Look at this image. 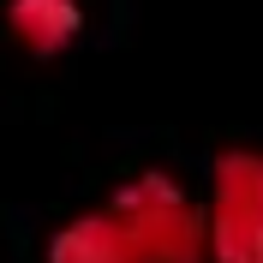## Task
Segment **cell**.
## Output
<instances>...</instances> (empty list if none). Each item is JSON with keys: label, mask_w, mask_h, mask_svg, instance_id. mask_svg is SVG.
Wrapping results in <instances>:
<instances>
[{"label": "cell", "mask_w": 263, "mask_h": 263, "mask_svg": "<svg viewBox=\"0 0 263 263\" xmlns=\"http://www.w3.org/2000/svg\"><path fill=\"white\" fill-rule=\"evenodd\" d=\"M108 210L126 221L138 263H210V239H203V215L185 203V192L167 174H138L126 180Z\"/></svg>", "instance_id": "6da1fadb"}, {"label": "cell", "mask_w": 263, "mask_h": 263, "mask_svg": "<svg viewBox=\"0 0 263 263\" xmlns=\"http://www.w3.org/2000/svg\"><path fill=\"white\" fill-rule=\"evenodd\" d=\"M210 263H263V149H221L210 174Z\"/></svg>", "instance_id": "7a4b0ae2"}, {"label": "cell", "mask_w": 263, "mask_h": 263, "mask_svg": "<svg viewBox=\"0 0 263 263\" xmlns=\"http://www.w3.org/2000/svg\"><path fill=\"white\" fill-rule=\"evenodd\" d=\"M6 30L24 54L36 60H54L78 42L84 30V6L78 0H6Z\"/></svg>", "instance_id": "3957f363"}, {"label": "cell", "mask_w": 263, "mask_h": 263, "mask_svg": "<svg viewBox=\"0 0 263 263\" xmlns=\"http://www.w3.org/2000/svg\"><path fill=\"white\" fill-rule=\"evenodd\" d=\"M48 263H138V246L114 210H90L48 239Z\"/></svg>", "instance_id": "277c9868"}]
</instances>
